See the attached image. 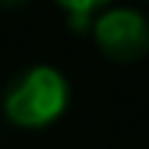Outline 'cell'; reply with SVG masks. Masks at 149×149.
<instances>
[{
  "label": "cell",
  "mask_w": 149,
  "mask_h": 149,
  "mask_svg": "<svg viewBox=\"0 0 149 149\" xmlns=\"http://www.w3.org/2000/svg\"><path fill=\"white\" fill-rule=\"evenodd\" d=\"M58 3L70 12V18H88L97 6L107 3V0H58Z\"/></svg>",
  "instance_id": "cell-3"
},
{
  "label": "cell",
  "mask_w": 149,
  "mask_h": 149,
  "mask_svg": "<svg viewBox=\"0 0 149 149\" xmlns=\"http://www.w3.org/2000/svg\"><path fill=\"white\" fill-rule=\"evenodd\" d=\"M94 40L113 61H137L149 52V22L137 9H107L94 22Z\"/></svg>",
  "instance_id": "cell-2"
},
{
  "label": "cell",
  "mask_w": 149,
  "mask_h": 149,
  "mask_svg": "<svg viewBox=\"0 0 149 149\" xmlns=\"http://www.w3.org/2000/svg\"><path fill=\"white\" fill-rule=\"evenodd\" d=\"M28 3V0H0V6H6V9H15V6Z\"/></svg>",
  "instance_id": "cell-4"
},
{
  "label": "cell",
  "mask_w": 149,
  "mask_h": 149,
  "mask_svg": "<svg viewBox=\"0 0 149 149\" xmlns=\"http://www.w3.org/2000/svg\"><path fill=\"white\" fill-rule=\"evenodd\" d=\"M67 79L55 67H28L9 82L3 94V113L22 128H43L55 122L67 107Z\"/></svg>",
  "instance_id": "cell-1"
}]
</instances>
